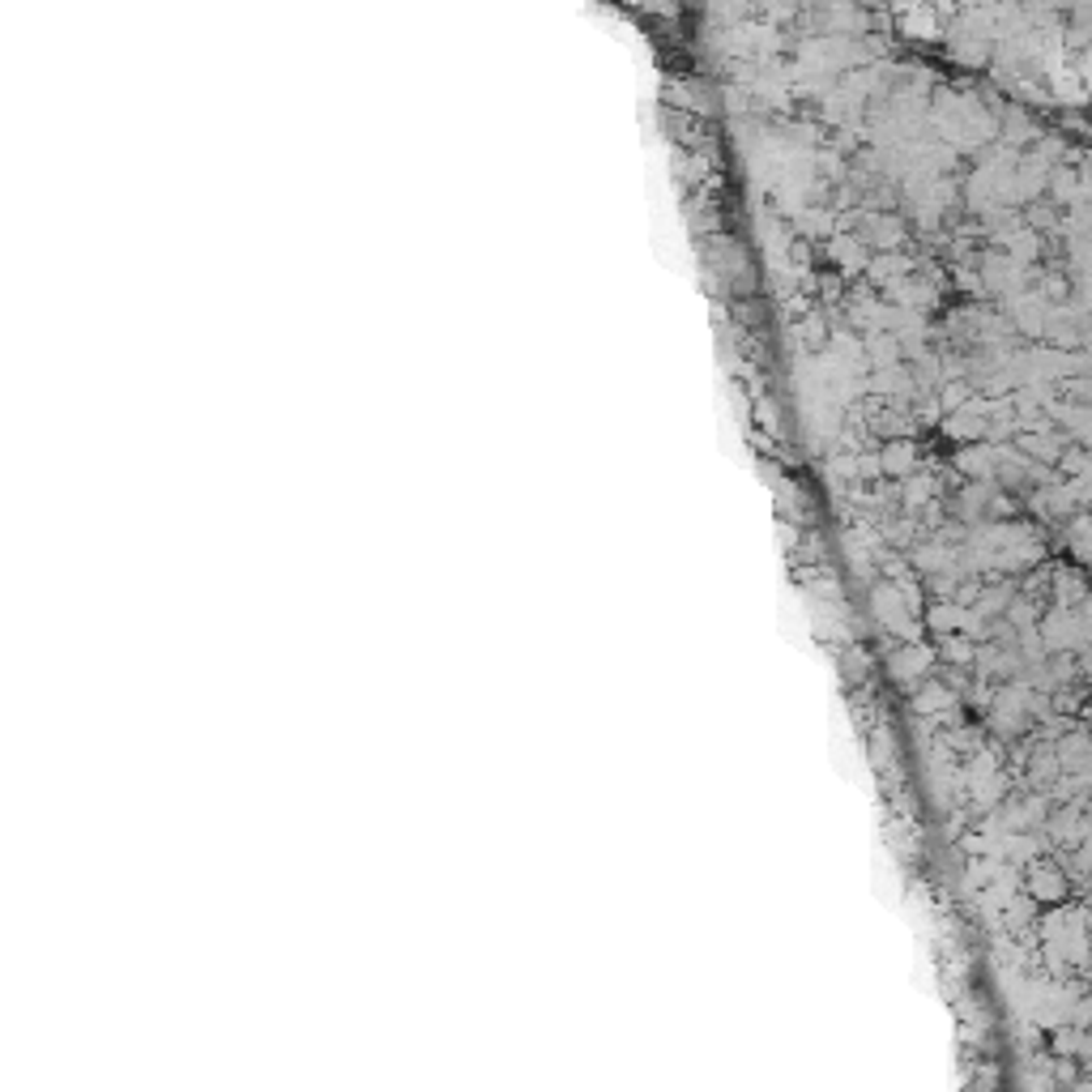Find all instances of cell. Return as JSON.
Returning <instances> with one entry per match:
<instances>
[{
	"instance_id": "obj_1",
	"label": "cell",
	"mask_w": 1092,
	"mask_h": 1092,
	"mask_svg": "<svg viewBox=\"0 0 1092 1092\" xmlns=\"http://www.w3.org/2000/svg\"><path fill=\"white\" fill-rule=\"evenodd\" d=\"M909 457H913V453H909V449H892V453H883V466H888V470H896V474H900V470H905V466H909Z\"/></svg>"
}]
</instances>
